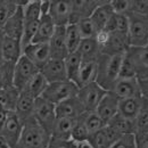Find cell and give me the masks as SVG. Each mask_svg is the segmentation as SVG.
<instances>
[{
    "label": "cell",
    "mask_w": 148,
    "mask_h": 148,
    "mask_svg": "<svg viewBox=\"0 0 148 148\" xmlns=\"http://www.w3.org/2000/svg\"><path fill=\"white\" fill-rule=\"evenodd\" d=\"M124 55H100L98 59V74L96 82L106 91H111L119 79Z\"/></svg>",
    "instance_id": "cell-1"
},
{
    "label": "cell",
    "mask_w": 148,
    "mask_h": 148,
    "mask_svg": "<svg viewBox=\"0 0 148 148\" xmlns=\"http://www.w3.org/2000/svg\"><path fill=\"white\" fill-rule=\"evenodd\" d=\"M50 141L51 136L32 117L24 123L21 138L14 148H48Z\"/></svg>",
    "instance_id": "cell-2"
},
{
    "label": "cell",
    "mask_w": 148,
    "mask_h": 148,
    "mask_svg": "<svg viewBox=\"0 0 148 148\" xmlns=\"http://www.w3.org/2000/svg\"><path fill=\"white\" fill-rule=\"evenodd\" d=\"M129 18V43L130 47L148 46V17L134 13L128 14Z\"/></svg>",
    "instance_id": "cell-3"
},
{
    "label": "cell",
    "mask_w": 148,
    "mask_h": 148,
    "mask_svg": "<svg viewBox=\"0 0 148 148\" xmlns=\"http://www.w3.org/2000/svg\"><path fill=\"white\" fill-rule=\"evenodd\" d=\"M77 92H79V87L74 82L67 80L62 82L49 83L41 97L53 103L54 105H57L66 99L75 97Z\"/></svg>",
    "instance_id": "cell-4"
},
{
    "label": "cell",
    "mask_w": 148,
    "mask_h": 148,
    "mask_svg": "<svg viewBox=\"0 0 148 148\" xmlns=\"http://www.w3.org/2000/svg\"><path fill=\"white\" fill-rule=\"evenodd\" d=\"M33 117L36 119L38 123L46 130L50 136L54 129L56 121H57V114H56V105L48 101L47 99L40 97L36 99L34 104V112Z\"/></svg>",
    "instance_id": "cell-5"
},
{
    "label": "cell",
    "mask_w": 148,
    "mask_h": 148,
    "mask_svg": "<svg viewBox=\"0 0 148 148\" xmlns=\"http://www.w3.org/2000/svg\"><path fill=\"white\" fill-rule=\"evenodd\" d=\"M107 92L105 89H103L97 82L89 83L84 87L79 88V92L76 97L83 105L84 110L87 113L89 112H96L100 100Z\"/></svg>",
    "instance_id": "cell-6"
},
{
    "label": "cell",
    "mask_w": 148,
    "mask_h": 148,
    "mask_svg": "<svg viewBox=\"0 0 148 148\" xmlns=\"http://www.w3.org/2000/svg\"><path fill=\"white\" fill-rule=\"evenodd\" d=\"M40 72V70L26 57L22 56L15 64L14 72V87L19 92L25 88V86Z\"/></svg>",
    "instance_id": "cell-7"
},
{
    "label": "cell",
    "mask_w": 148,
    "mask_h": 148,
    "mask_svg": "<svg viewBox=\"0 0 148 148\" xmlns=\"http://www.w3.org/2000/svg\"><path fill=\"white\" fill-rule=\"evenodd\" d=\"M49 16L57 27H66L72 18V0H51Z\"/></svg>",
    "instance_id": "cell-8"
},
{
    "label": "cell",
    "mask_w": 148,
    "mask_h": 148,
    "mask_svg": "<svg viewBox=\"0 0 148 148\" xmlns=\"http://www.w3.org/2000/svg\"><path fill=\"white\" fill-rule=\"evenodd\" d=\"M125 57L132 63L137 73V79L148 77V46L130 47L125 53Z\"/></svg>",
    "instance_id": "cell-9"
},
{
    "label": "cell",
    "mask_w": 148,
    "mask_h": 148,
    "mask_svg": "<svg viewBox=\"0 0 148 148\" xmlns=\"http://www.w3.org/2000/svg\"><path fill=\"white\" fill-rule=\"evenodd\" d=\"M105 2V0H72L71 24H76L82 19L90 18L93 12Z\"/></svg>",
    "instance_id": "cell-10"
},
{
    "label": "cell",
    "mask_w": 148,
    "mask_h": 148,
    "mask_svg": "<svg viewBox=\"0 0 148 148\" xmlns=\"http://www.w3.org/2000/svg\"><path fill=\"white\" fill-rule=\"evenodd\" d=\"M23 128H24V124L19 120L18 116L16 115V113L9 112L0 136H2L6 139V141L10 145V147L14 148L16 146V144L18 143Z\"/></svg>",
    "instance_id": "cell-11"
},
{
    "label": "cell",
    "mask_w": 148,
    "mask_h": 148,
    "mask_svg": "<svg viewBox=\"0 0 148 148\" xmlns=\"http://www.w3.org/2000/svg\"><path fill=\"white\" fill-rule=\"evenodd\" d=\"M23 55L26 56L40 71L51 59L49 43H31L24 48Z\"/></svg>",
    "instance_id": "cell-12"
},
{
    "label": "cell",
    "mask_w": 148,
    "mask_h": 148,
    "mask_svg": "<svg viewBox=\"0 0 148 148\" xmlns=\"http://www.w3.org/2000/svg\"><path fill=\"white\" fill-rule=\"evenodd\" d=\"M100 48L103 55H125V53L130 48L129 37L120 33H110L106 42Z\"/></svg>",
    "instance_id": "cell-13"
},
{
    "label": "cell",
    "mask_w": 148,
    "mask_h": 148,
    "mask_svg": "<svg viewBox=\"0 0 148 148\" xmlns=\"http://www.w3.org/2000/svg\"><path fill=\"white\" fill-rule=\"evenodd\" d=\"M120 100L121 99L117 96H115L112 91H107L103 97V99L100 100L96 110V113L103 119V121L106 124L119 114Z\"/></svg>",
    "instance_id": "cell-14"
},
{
    "label": "cell",
    "mask_w": 148,
    "mask_h": 148,
    "mask_svg": "<svg viewBox=\"0 0 148 148\" xmlns=\"http://www.w3.org/2000/svg\"><path fill=\"white\" fill-rule=\"evenodd\" d=\"M122 136H120L110 125H106L104 129L91 133L88 139V144L92 148H111Z\"/></svg>",
    "instance_id": "cell-15"
},
{
    "label": "cell",
    "mask_w": 148,
    "mask_h": 148,
    "mask_svg": "<svg viewBox=\"0 0 148 148\" xmlns=\"http://www.w3.org/2000/svg\"><path fill=\"white\" fill-rule=\"evenodd\" d=\"M84 113H87V112L76 96L56 105V114H57L58 119L76 120Z\"/></svg>",
    "instance_id": "cell-16"
},
{
    "label": "cell",
    "mask_w": 148,
    "mask_h": 148,
    "mask_svg": "<svg viewBox=\"0 0 148 148\" xmlns=\"http://www.w3.org/2000/svg\"><path fill=\"white\" fill-rule=\"evenodd\" d=\"M40 72L46 77L48 83H55V82H62V81H67L69 80L65 63L62 59L51 58L41 69Z\"/></svg>",
    "instance_id": "cell-17"
},
{
    "label": "cell",
    "mask_w": 148,
    "mask_h": 148,
    "mask_svg": "<svg viewBox=\"0 0 148 148\" xmlns=\"http://www.w3.org/2000/svg\"><path fill=\"white\" fill-rule=\"evenodd\" d=\"M27 1V0H26ZM26 1H22V5L18 7L16 13L6 22L2 30L5 36L8 38H13L16 40H21L24 31V14H23V6Z\"/></svg>",
    "instance_id": "cell-18"
},
{
    "label": "cell",
    "mask_w": 148,
    "mask_h": 148,
    "mask_svg": "<svg viewBox=\"0 0 148 148\" xmlns=\"http://www.w3.org/2000/svg\"><path fill=\"white\" fill-rule=\"evenodd\" d=\"M111 91L121 100L140 96L138 79H117Z\"/></svg>",
    "instance_id": "cell-19"
},
{
    "label": "cell",
    "mask_w": 148,
    "mask_h": 148,
    "mask_svg": "<svg viewBox=\"0 0 148 148\" xmlns=\"http://www.w3.org/2000/svg\"><path fill=\"white\" fill-rule=\"evenodd\" d=\"M145 105H146V100L143 99V97L140 96L122 99L120 100L119 114L128 120L134 121V119L140 114Z\"/></svg>",
    "instance_id": "cell-20"
},
{
    "label": "cell",
    "mask_w": 148,
    "mask_h": 148,
    "mask_svg": "<svg viewBox=\"0 0 148 148\" xmlns=\"http://www.w3.org/2000/svg\"><path fill=\"white\" fill-rule=\"evenodd\" d=\"M65 30L66 27H56V31L51 40L49 41V48L51 58L54 59H62L64 60L69 56V49L66 45L65 38Z\"/></svg>",
    "instance_id": "cell-21"
},
{
    "label": "cell",
    "mask_w": 148,
    "mask_h": 148,
    "mask_svg": "<svg viewBox=\"0 0 148 148\" xmlns=\"http://www.w3.org/2000/svg\"><path fill=\"white\" fill-rule=\"evenodd\" d=\"M1 55H2V60L16 64L18 59L23 56V47L21 43V40H16L13 38L6 37L1 47Z\"/></svg>",
    "instance_id": "cell-22"
},
{
    "label": "cell",
    "mask_w": 148,
    "mask_h": 148,
    "mask_svg": "<svg viewBox=\"0 0 148 148\" xmlns=\"http://www.w3.org/2000/svg\"><path fill=\"white\" fill-rule=\"evenodd\" d=\"M114 10L112 8L111 1L110 0H105V2L103 5H100L95 12H93L92 16L90 17L92 23L95 24L97 32L104 31L108 24V22L114 15Z\"/></svg>",
    "instance_id": "cell-23"
},
{
    "label": "cell",
    "mask_w": 148,
    "mask_h": 148,
    "mask_svg": "<svg viewBox=\"0 0 148 148\" xmlns=\"http://www.w3.org/2000/svg\"><path fill=\"white\" fill-rule=\"evenodd\" d=\"M34 104H36V99L33 97H31L30 95L25 92L19 93L18 100H17V104H16V108H15V113L19 117V120L23 122V124L26 121H29L30 119L33 117Z\"/></svg>",
    "instance_id": "cell-24"
},
{
    "label": "cell",
    "mask_w": 148,
    "mask_h": 148,
    "mask_svg": "<svg viewBox=\"0 0 148 148\" xmlns=\"http://www.w3.org/2000/svg\"><path fill=\"white\" fill-rule=\"evenodd\" d=\"M56 26L54 21L49 15H42L40 19V24L38 27L37 34L32 43H49L51 38L56 31Z\"/></svg>",
    "instance_id": "cell-25"
},
{
    "label": "cell",
    "mask_w": 148,
    "mask_h": 148,
    "mask_svg": "<svg viewBox=\"0 0 148 148\" xmlns=\"http://www.w3.org/2000/svg\"><path fill=\"white\" fill-rule=\"evenodd\" d=\"M77 53L80 54L83 62H97L101 55V49L96 38L82 39Z\"/></svg>",
    "instance_id": "cell-26"
},
{
    "label": "cell",
    "mask_w": 148,
    "mask_h": 148,
    "mask_svg": "<svg viewBox=\"0 0 148 148\" xmlns=\"http://www.w3.org/2000/svg\"><path fill=\"white\" fill-rule=\"evenodd\" d=\"M98 74V60L97 62H82L81 69L79 71L75 84L81 88L89 83L96 82Z\"/></svg>",
    "instance_id": "cell-27"
},
{
    "label": "cell",
    "mask_w": 148,
    "mask_h": 148,
    "mask_svg": "<svg viewBox=\"0 0 148 148\" xmlns=\"http://www.w3.org/2000/svg\"><path fill=\"white\" fill-rule=\"evenodd\" d=\"M75 120L71 119H58L56 121L51 132V139L56 140H71Z\"/></svg>",
    "instance_id": "cell-28"
},
{
    "label": "cell",
    "mask_w": 148,
    "mask_h": 148,
    "mask_svg": "<svg viewBox=\"0 0 148 148\" xmlns=\"http://www.w3.org/2000/svg\"><path fill=\"white\" fill-rule=\"evenodd\" d=\"M48 81L46 80V77L42 75L41 72H39V73L25 86V88L21 91V92H25L27 93V95H30L31 97H33L34 99H38V98H40L43 92H45V90L47 89V87H48Z\"/></svg>",
    "instance_id": "cell-29"
},
{
    "label": "cell",
    "mask_w": 148,
    "mask_h": 148,
    "mask_svg": "<svg viewBox=\"0 0 148 148\" xmlns=\"http://www.w3.org/2000/svg\"><path fill=\"white\" fill-rule=\"evenodd\" d=\"M104 31H107L110 33H120V34L128 36L129 34V18H128V15L114 14Z\"/></svg>",
    "instance_id": "cell-30"
},
{
    "label": "cell",
    "mask_w": 148,
    "mask_h": 148,
    "mask_svg": "<svg viewBox=\"0 0 148 148\" xmlns=\"http://www.w3.org/2000/svg\"><path fill=\"white\" fill-rule=\"evenodd\" d=\"M15 64L2 60L0 62V90L14 87Z\"/></svg>",
    "instance_id": "cell-31"
},
{
    "label": "cell",
    "mask_w": 148,
    "mask_h": 148,
    "mask_svg": "<svg viewBox=\"0 0 148 148\" xmlns=\"http://www.w3.org/2000/svg\"><path fill=\"white\" fill-rule=\"evenodd\" d=\"M19 93L15 87L0 90V107L7 112H15Z\"/></svg>",
    "instance_id": "cell-32"
},
{
    "label": "cell",
    "mask_w": 148,
    "mask_h": 148,
    "mask_svg": "<svg viewBox=\"0 0 148 148\" xmlns=\"http://www.w3.org/2000/svg\"><path fill=\"white\" fill-rule=\"evenodd\" d=\"M107 125H110L112 129H114L120 136H127V134H134V125L133 121L128 120L120 114H117L113 120H111Z\"/></svg>",
    "instance_id": "cell-33"
},
{
    "label": "cell",
    "mask_w": 148,
    "mask_h": 148,
    "mask_svg": "<svg viewBox=\"0 0 148 148\" xmlns=\"http://www.w3.org/2000/svg\"><path fill=\"white\" fill-rule=\"evenodd\" d=\"M84 114L75 120L73 131H72V137H71V140H73L74 143L80 144V145L88 143V139L90 136L88 128L86 125V122H84Z\"/></svg>",
    "instance_id": "cell-34"
},
{
    "label": "cell",
    "mask_w": 148,
    "mask_h": 148,
    "mask_svg": "<svg viewBox=\"0 0 148 148\" xmlns=\"http://www.w3.org/2000/svg\"><path fill=\"white\" fill-rule=\"evenodd\" d=\"M82 62H83V60H82L81 56H80V54H79L77 51H76V53H72V54H69V56L64 59L69 80L74 82V83H75V80H76V77H77L79 71H80V69H81Z\"/></svg>",
    "instance_id": "cell-35"
},
{
    "label": "cell",
    "mask_w": 148,
    "mask_h": 148,
    "mask_svg": "<svg viewBox=\"0 0 148 148\" xmlns=\"http://www.w3.org/2000/svg\"><path fill=\"white\" fill-rule=\"evenodd\" d=\"M65 38H66V45H67L69 54L76 53L80 45H81V41H82V37L80 34V31H79L76 24H70L69 26H66Z\"/></svg>",
    "instance_id": "cell-36"
},
{
    "label": "cell",
    "mask_w": 148,
    "mask_h": 148,
    "mask_svg": "<svg viewBox=\"0 0 148 148\" xmlns=\"http://www.w3.org/2000/svg\"><path fill=\"white\" fill-rule=\"evenodd\" d=\"M21 5H22V1L0 0V29H2L6 22L16 13V10L18 9Z\"/></svg>",
    "instance_id": "cell-37"
},
{
    "label": "cell",
    "mask_w": 148,
    "mask_h": 148,
    "mask_svg": "<svg viewBox=\"0 0 148 148\" xmlns=\"http://www.w3.org/2000/svg\"><path fill=\"white\" fill-rule=\"evenodd\" d=\"M84 122L88 128L89 133H95L99 130L104 129L107 124L103 121V119L96 113V112H89L84 114Z\"/></svg>",
    "instance_id": "cell-38"
},
{
    "label": "cell",
    "mask_w": 148,
    "mask_h": 148,
    "mask_svg": "<svg viewBox=\"0 0 148 148\" xmlns=\"http://www.w3.org/2000/svg\"><path fill=\"white\" fill-rule=\"evenodd\" d=\"M134 125V136L137 134H146L148 133V103L146 101L145 107L140 114L133 121Z\"/></svg>",
    "instance_id": "cell-39"
},
{
    "label": "cell",
    "mask_w": 148,
    "mask_h": 148,
    "mask_svg": "<svg viewBox=\"0 0 148 148\" xmlns=\"http://www.w3.org/2000/svg\"><path fill=\"white\" fill-rule=\"evenodd\" d=\"M76 26L80 31V34L82 39H93L97 36V29L92 23L91 18L82 19L79 23H76Z\"/></svg>",
    "instance_id": "cell-40"
},
{
    "label": "cell",
    "mask_w": 148,
    "mask_h": 148,
    "mask_svg": "<svg viewBox=\"0 0 148 148\" xmlns=\"http://www.w3.org/2000/svg\"><path fill=\"white\" fill-rule=\"evenodd\" d=\"M112 8L117 15H128L131 13L132 0H111Z\"/></svg>",
    "instance_id": "cell-41"
},
{
    "label": "cell",
    "mask_w": 148,
    "mask_h": 148,
    "mask_svg": "<svg viewBox=\"0 0 148 148\" xmlns=\"http://www.w3.org/2000/svg\"><path fill=\"white\" fill-rule=\"evenodd\" d=\"M134 77H137L136 70H134L132 63L124 55L123 60H122V65H121V70H120L119 79H134Z\"/></svg>",
    "instance_id": "cell-42"
},
{
    "label": "cell",
    "mask_w": 148,
    "mask_h": 148,
    "mask_svg": "<svg viewBox=\"0 0 148 148\" xmlns=\"http://www.w3.org/2000/svg\"><path fill=\"white\" fill-rule=\"evenodd\" d=\"M111 148H136V136L134 134L123 136Z\"/></svg>",
    "instance_id": "cell-43"
},
{
    "label": "cell",
    "mask_w": 148,
    "mask_h": 148,
    "mask_svg": "<svg viewBox=\"0 0 148 148\" xmlns=\"http://www.w3.org/2000/svg\"><path fill=\"white\" fill-rule=\"evenodd\" d=\"M131 13L148 17V0H132Z\"/></svg>",
    "instance_id": "cell-44"
},
{
    "label": "cell",
    "mask_w": 148,
    "mask_h": 148,
    "mask_svg": "<svg viewBox=\"0 0 148 148\" xmlns=\"http://www.w3.org/2000/svg\"><path fill=\"white\" fill-rule=\"evenodd\" d=\"M80 144L74 143L73 140H56L51 139L49 148H77Z\"/></svg>",
    "instance_id": "cell-45"
},
{
    "label": "cell",
    "mask_w": 148,
    "mask_h": 148,
    "mask_svg": "<svg viewBox=\"0 0 148 148\" xmlns=\"http://www.w3.org/2000/svg\"><path fill=\"white\" fill-rule=\"evenodd\" d=\"M138 83H139L140 97H143V99H145L148 103V77H146V79H138Z\"/></svg>",
    "instance_id": "cell-46"
},
{
    "label": "cell",
    "mask_w": 148,
    "mask_h": 148,
    "mask_svg": "<svg viewBox=\"0 0 148 148\" xmlns=\"http://www.w3.org/2000/svg\"><path fill=\"white\" fill-rule=\"evenodd\" d=\"M136 148H148V133L136 136Z\"/></svg>",
    "instance_id": "cell-47"
},
{
    "label": "cell",
    "mask_w": 148,
    "mask_h": 148,
    "mask_svg": "<svg viewBox=\"0 0 148 148\" xmlns=\"http://www.w3.org/2000/svg\"><path fill=\"white\" fill-rule=\"evenodd\" d=\"M51 0H41V14L42 15H49Z\"/></svg>",
    "instance_id": "cell-48"
},
{
    "label": "cell",
    "mask_w": 148,
    "mask_h": 148,
    "mask_svg": "<svg viewBox=\"0 0 148 148\" xmlns=\"http://www.w3.org/2000/svg\"><path fill=\"white\" fill-rule=\"evenodd\" d=\"M8 113H9V112L5 111L2 107H0V134H1V131H2L3 125H5V123H6V120H7Z\"/></svg>",
    "instance_id": "cell-49"
},
{
    "label": "cell",
    "mask_w": 148,
    "mask_h": 148,
    "mask_svg": "<svg viewBox=\"0 0 148 148\" xmlns=\"http://www.w3.org/2000/svg\"><path fill=\"white\" fill-rule=\"evenodd\" d=\"M0 148H12L10 145L6 141V139L2 136H0Z\"/></svg>",
    "instance_id": "cell-50"
},
{
    "label": "cell",
    "mask_w": 148,
    "mask_h": 148,
    "mask_svg": "<svg viewBox=\"0 0 148 148\" xmlns=\"http://www.w3.org/2000/svg\"><path fill=\"white\" fill-rule=\"evenodd\" d=\"M5 33H3V30L2 29H0V47H1V45H2V42H3V40H5Z\"/></svg>",
    "instance_id": "cell-51"
},
{
    "label": "cell",
    "mask_w": 148,
    "mask_h": 148,
    "mask_svg": "<svg viewBox=\"0 0 148 148\" xmlns=\"http://www.w3.org/2000/svg\"><path fill=\"white\" fill-rule=\"evenodd\" d=\"M81 148H92V147H91L88 143H86V144H82V145H81Z\"/></svg>",
    "instance_id": "cell-52"
},
{
    "label": "cell",
    "mask_w": 148,
    "mask_h": 148,
    "mask_svg": "<svg viewBox=\"0 0 148 148\" xmlns=\"http://www.w3.org/2000/svg\"><path fill=\"white\" fill-rule=\"evenodd\" d=\"M0 62H2V55H1V50H0Z\"/></svg>",
    "instance_id": "cell-53"
},
{
    "label": "cell",
    "mask_w": 148,
    "mask_h": 148,
    "mask_svg": "<svg viewBox=\"0 0 148 148\" xmlns=\"http://www.w3.org/2000/svg\"><path fill=\"white\" fill-rule=\"evenodd\" d=\"M77 148H81V145H80V146H79V147H77Z\"/></svg>",
    "instance_id": "cell-54"
},
{
    "label": "cell",
    "mask_w": 148,
    "mask_h": 148,
    "mask_svg": "<svg viewBox=\"0 0 148 148\" xmlns=\"http://www.w3.org/2000/svg\"><path fill=\"white\" fill-rule=\"evenodd\" d=\"M48 148H49V147H48Z\"/></svg>",
    "instance_id": "cell-55"
}]
</instances>
